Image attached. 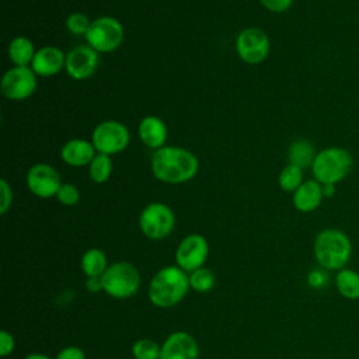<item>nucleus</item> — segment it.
<instances>
[{"label": "nucleus", "mask_w": 359, "mask_h": 359, "mask_svg": "<svg viewBox=\"0 0 359 359\" xmlns=\"http://www.w3.org/2000/svg\"><path fill=\"white\" fill-rule=\"evenodd\" d=\"M86 289L91 293H97L102 290V282L101 278H87L86 280Z\"/></svg>", "instance_id": "nucleus-34"}, {"label": "nucleus", "mask_w": 359, "mask_h": 359, "mask_svg": "<svg viewBox=\"0 0 359 359\" xmlns=\"http://www.w3.org/2000/svg\"><path fill=\"white\" fill-rule=\"evenodd\" d=\"M279 187L286 192H294L304 181H303V170L297 165L287 164L282 168L279 174Z\"/></svg>", "instance_id": "nucleus-26"}, {"label": "nucleus", "mask_w": 359, "mask_h": 359, "mask_svg": "<svg viewBox=\"0 0 359 359\" xmlns=\"http://www.w3.org/2000/svg\"><path fill=\"white\" fill-rule=\"evenodd\" d=\"M316 154H317V151L314 150V146L309 140H304V139L294 140L289 146V150H287L289 164L297 165L302 170H304L307 167L311 168Z\"/></svg>", "instance_id": "nucleus-22"}, {"label": "nucleus", "mask_w": 359, "mask_h": 359, "mask_svg": "<svg viewBox=\"0 0 359 359\" xmlns=\"http://www.w3.org/2000/svg\"><path fill=\"white\" fill-rule=\"evenodd\" d=\"M269 36L259 28H245L236 39V50L240 59L248 65H258L269 55Z\"/></svg>", "instance_id": "nucleus-11"}, {"label": "nucleus", "mask_w": 359, "mask_h": 359, "mask_svg": "<svg viewBox=\"0 0 359 359\" xmlns=\"http://www.w3.org/2000/svg\"><path fill=\"white\" fill-rule=\"evenodd\" d=\"M27 187L38 198L46 199L56 196L62 181L59 172L49 164H34L27 172Z\"/></svg>", "instance_id": "nucleus-12"}, {"label": "nucleus", "mask_w": 359, "mask_h": 359, "mask_svg": "<svg viewBox=\"0 0 359 359\" xmlns=\"http://www.w3.org/2000/svg\"><path fill=\"white\" fill-rule=\"evenodd\" d=\"M125 31L122 24L109 15L98 17L91 21L86 34L87 43L98 53H109L121 46L123 42Z\"/></svg>", "instance_id": "nucleus-7"}, {"label": "nucleus", "mask_w": 359, "mask_h": 359, "mask_svg": "<svg viewBox=\"0 0 359 359\" xmlns=\"http://www.w3.org/2000/svg\"><path fill=\"white\" fill-rule=\"evenodd\" d=\"M259 3L272 13H282L290 8L293 0H259Z\"/></svg>", "instance_id": "nucleus-33"}, {"label": "nucleus", "mask_w": 359, "mask_h": 359, "mask_svg": "<svg viewBox=\"0 0 359 359\" xmlns=\"http://www.w3.org/2000/svg\"><path fill=\"white\" fill-rule=\"evenodd\" d=\"M323 185V184H321ZM337 192V188L334 184H324L323 185V194H324V198H331L334 196Z\"/></svg>", "instance_id": "nucleus-35"}, {"label": "nucleus", "mask_w": 359, "mask_h": 359, "mask_svg": "<svg viewBox=\"0 0 359 359\" xmlns=\"http://www.w3.org/2000/svg\"><path fill=\"white\" fill-rule=\"evenodd\" d=\"M130 135L128 128L118 121H102L98 123L91 135V143L94 144L97 153L102 154H116L122 151L129 143Z\"/></svg>", "instance_id": "nucleus-8"}, {"label": "nucleus", "mask_w": 359, "mask_h": 359, "mask_svg": "<svg viewBox=\"0 0 359 359\" xmlns=\"http://www.w3.org/2000/svg\"><path fill=\"white\" fill-rule=\"evenodd\" d=\"M56 198L57 201L62 203V205H66V206H73L79 202L80 199V192L79 189L73 185V184H62L57 194H56Z\"/></svg>", "instance_id": "nucleus-28"}, {"label": "nucleus", "mask_w": 359, "mask_h": 359, "mask_svg": "<svg viewBox=\"0 0 359 359\" xmlns=\"http://www.w3.org/2000/svg\"><path fill=\"white\" fill-rule=\"evenodd\" d=\"M0 215H6L13 203V191L4 178L0 180Z\"/></svg>", "instance_id": "nucleus-30"}, {"label": "nucleus", "mask_w": 359, "mask_h": 359, "mask_svg": "<svg viewBox=\"0 0 359 359\" xmlns=\"http://www.w3.org/2000/svg\"><path fill=\"white\" fill-rule=\"evenodd\" d=\"M188 278H189L191 289L196 293H208L209 290L213 289L215 282H216L215 273L206 266H201V268L189 272Z\"/></svg>", "instance_id": "nucleus-24"}, {"label": "nucleus", "mask_w": 359, "mask_h": 359, "mask_svg": "<svg viewBox=\"0 0 359 359\" xmlns=\"http://www.w3.org/2000/svg\"><path fill=\"white\" fill-rule=\"evenodd\" d=\"M35 46L27 36H15L8 45V57L15 66L31 65L35 56Z\"/></svg>", "instance_id": "nucleus-21"}, {"label": "nucleus", "mask_w": 359, "mask_h": 359, "mask_svg": "<svg viewBox=\"0 0 359 359\" xmlns=\"http://www.w3.org/2000/svg\"><path fill=\"white\" fill-rule=\"evenodd\" d=\"M90 24H91V21H88L87 15H84L81 13H72L66 18V28L73 35H84L86 36V34L90 28Z\"/></svg>", "instance_id": "nucleus-27"}, {"label": "nucleus", "mask_w": 359, "mask_h": 359, "mask_svg": "<svg viewBox=\"0 0 359 359\" xmlns=\"http://www.w3.org/2000/svg\"><path fill=\"white\" fill-rule=\"evenodd\" d=\"M352 168L353 157L351 151L339 146H330L317 151L311 164L314 180L323 185H337L351 174Z\"/></svg>", "instance_id": "nucleus-4"}, {"label": "nucleus", "mask_w": 359, "mask_h": 359, "mask_svg": "<svg viewBox=\"0 0 359 359\" xmlns=\"http://www.w3.org/2000/svg\"><path fill=\"white\" fill-rule=\"evenodd\" d=\"M313 254L320 268L328 272H338L348 266L353 254V244L345 231L328 227L317 233Z\"/></svg>", "instance_id": "nucleus-3"}, {"label": "nucleus", "mask_w": 359, "mask_h": 359, "mask_svg": "<svg viewBox=\"0 0 359 359\" xmlns=\"http://www.w3.org/2000/svg\"><path fill=\"white\" fill-rule=\"evenodd\" d=\"M130 352L135 359H160L161 344L150 338H139L133 342Z\"/></svg>", "instance_id": "nucleus-25"}, {"label": "nucleus", "mask_w": 359, "mask_h": 359, "mask_svg": "<svg viewBox=\"0 0 359 359\" xmlns=\"http://www.w3.org/2000/svg\"><path fill=\"white\" fill-rule=\"evenodd\" d=\"M139 137L143 144H146L150 149H160L164 146L167 140V126L165 123L153 115L144 116L137 128Z\"/></svg>", "instance_id": "nucleus-18"}, {"label": "nucleus", "mask_w": 359, "mask_h": 359, "mask_svg": "<svg viewBox=\"0 0 359 359\" xmlns=\"http://www.w3.org/2000/svg\"><path fill=\"white\" fill-rule=\"evenodd\" d=\"M188 272L178 265H167L158 269L149 282L147 296L158 309H171L180 304L189 292Z\"/></svg>", "instance_id": "nucleus-2"}, {"label": "nucleus", "mask_w": 359, "mask_h": 359, "mask_svg": "<svg viewBox=\"0 0 359 359\" xmlns=\"http://www.w3.org/2000/svg\"><path fill=\"white\" fill-rule=\"evenodd\" d=\"M108 266L109 264L105 252L97 247L86 250L81 255L80 268L86 278H101Z\"/></svg>", "instance_id": "nucleus-19"}, {"label": "nucleus", "mask_w": 359, "mask_h": 359, "mask_svg": "<svg viewBox=\"0 0 359 359\" xmlns=\"http://www.w3.org/2000/svg\"><path fill=\"white\" fill-rule=\"evenodd\" d=\"M209 255V243L208 240L198 233L185 236L177 245L174 258L175 265H178L185 272H192L201 266H205V262Z\"/></svg>", "instance_id": "nucleus-10"}, {"label": "nucleus", "mask_w": 359, "mask_h": 359, "mask_svg": "<svg viewBox=\"0 0 359 359\" xmlns=\"http://www.w3.org/2000/svg\"><path fill=\"white\" fill-rule=\"evenodd\" d=\"M24 359H55V358H50L45 353H39V352H32V353H28Z\"/></svg>", "instance_id": "nucleus-36"}, {"label": "nucleus", "mask_w": 359, "mask_h": 359, "mask_svg": "<svg viewBox=\"0 0 359 359\" xmlns=\"http://www.w3.org/2000/svg\"><path fill=\"white\" fill-rule=\"evenodd\" d=\"M102 292L112 299L125 300L135 296L142 283L137 268L128 261H116L101 276Z\"/></svg>", "instance_id": "nucleus-5"}, {"label": "nucleus", "mask_w": 359, "mask_h": 359, "mask_svg": "<svg viewBox=\"0 0 359 359\" xmlns=\"http://www.w3.org/2000/svg\"><path fill=\"white\" fill-rule=\"evenodd\" d=\"M36 88V74L31 66H14L8 69L0 83L1 94L7 100L21 101L32 95Z\"/></svg>", "instance_id": "nucleus-9"}, {"label": "nucleus", "mask_w": 359, "mask_h": 359, "mask_svg": "<svg viewBox=\"0 0 359 359\" xmlns=\"http://www.w3.org/2000/svg\"><path fill=\"white\" fill-rule=\"evenodd\" d=\"M324 199L323 185L316 180L304 181L292 195V203L302 213L314 212Z\"/></svg>", "instance_id": "nucleus-16"}, {"label": "nucleus", "mask_w": 359, "mask_h": 359, "mask_svg": "<svg viewBox=\"0 0 359 359\" xmlns=\"http://www.w3.org/2000/svg\"><path fill=\"white\" fill-rule=\"evenodd\" d=\"M196 339L187 331H174L161 344L160 359H198Z\"/></svg>", "instance_id": "nucleus-14"}, {"label": "nucleus", "mask_w": 359, "mask_h": 359, "mask_svg": "<svg viewBox=\"0 0 359 359\" xmlns=\"http://www.w3.org/2000/svg\"><path fill=\"white\" fill-rule=\"evenodd\" d=\"M175 226L172 209L163 202H151L143 208L139 216V227L144 237L163 240L171 234Z\"/></svg>", "instance_id": "nucleus-6"}, {"label": "nucleus", "mask_w": 359, "mask_h": 359, "mask_svg": "<svg viewBox=\"0 0 359 359\" xmlns=\"http://www.w3.org/2000/svg\"><path fill=\"white\" fill-rule=\"evenodd\" d=\"M95 147L86 139H72L60 150L62 160L72 167H83L91 163L95 156Z\"/></svg>", "instance_id": "nucleus-17"}, {"label": "nucleus", "mask_w": 359, "mask_h": 359, "mask_svg": "<svg viewBox=\"0 0 359 359\" xmlns=\"http://www.w3.org/2000/svg\"><path fill=\"white\" fill-rule=\"evenodd\" d=\"M328 271L317 266V268H313L311 271H309L307 273V285L311 287V289H316V290H321L324 289L328 282H330V276H328Z\"/></svg>", "instance_id": "nucleus-29"}, {"label": "nucleus", "mask_w": 359, "mask_h": 359, "mask_svg": "<svg viewBox=\"0 0 359 359\" xmlns=\"http://www.w3.org/2000/svg\"><path fill=\"white\" fill-rule=\"evenodd\" d=\"M66 55L56 46H43L35 52L31 62V69L36 76L50 77L57 74L65 67Z\"/></svg>", "instance_id": "nucleus-15"}, {"label": "nucleus", "mask_w": 359, "mask_h": 359, "mask_svg": "<svg viewBox=\"0 0 359 359\" xmlns=\"http://www.w3.org/2000/svg\"><path fill=\"white\" fill-rule=\"evenodd\" d=\"M150 163L154 178L168 184L187 182L196 175L199 168L196 156L177 146H163L154 150Z\"/></svg>", "instance_id": "nucleus-1"}, {"label": "nucleus", "mask_w": 359, "mask_h": 359, "mask_svg": "<svg viewBox=\"0 0 359 359\" xmlns=\"http://www.w3.org/2000/svg\"><path fill=\"white\" fill-rule=\"evenodd\" d=\"M100 63L98 52L90 45H79L66 55L65 69L74 80H84L94 74Z\"/></svg>", "instance_id": "nucleus-13"}, {"label": "nucleus", "mask_w": 359, "mask_h": 359, "mask_svg": "<svg viewBox=\"0 0 359 359\" xmlns=\"http://www.w3.org/2000/svg\"><path fill=\"white\" fill-rule=\"evenodd\" d=\"M111 172H112L111 156L97 153L91 160V163L88 164L90 178L97 184H102L111 177Z\"/></svg>", "instance_id": "nucleus-23"}, {"label": "nucleus", "mask_w": 359, "mask_h": 359, "mask_svg": "<svg viewBox=\"0 0 359 359\" xmlns=\"http://www.w3.org/2000/svg\"><path fill=\"white\" fill-rule=\"evenodd\" d=\"M334 285L339 296L346 300H359V272L353 268H344L335 272Z\"/></svg>", "instance_id": "nucleus-20"}, {"label": "nucleus", "mask_w": 359, "mask_h": 359, "mask_svg": "<svg viewBox=\"0 0 359 359\" xmlns=\"http://www.w3.org/2000/svg\"><path fill=\"white\" fill-rule=\"evenodd\" d=\"M55 359H86V353L80 346L69 345L62 348Z\"/></svg>", "instance_id": "nucleus-32"}, {"label": "nucleus", "mask_w": 359, "mask_h": 359, "mask_svg": "<svg viewBox=\"0 0 359 359\" xmlns=\"http://www.w3.org/2000/svg\"><path fill=\"white\" fill-rule=\"evenodd\" d=\"M15 349V339L13 337L11 332H8L7 330H1L0 331V356L6 358L8 355H11Z\"/></svg>", "instance_id": "nucleus-31"}]
</instances>
